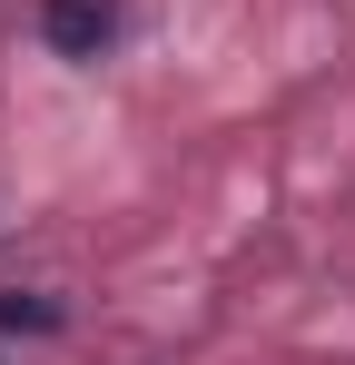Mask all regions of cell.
Returning <instances> with one entry per match:
<instances>
[{
  "instance_id": "obj_2",
  "label": "cell",
  "mask_w": 355,
  "mask_h": 365,
  "mask_svg": "<svg viewBox=\"0 0 355 365\" xmlns=\"http://www.w3.org/2000/svg\"><path fill=\"white\" fill-rule=\"evenodd\" d=\"M0 326H50V306H20V297H0Z\"/></svg>"
},
{
  "instance_id": "obj_1",
  "label": "cell",
  "mask_w": 355,
  "mask_h": 365,
  "mask_svg": "<svg viewBox=\"0 0 355 365\" xmlns=\"http://www.w3.org/2000/svg\"><path fill=\"white\" fill-rule=\"evenodd\" d=\"M40 30H50V50H59V60H99L109 10H99V0H50V10H40Z\"/></svg>"
}]
</instances>
